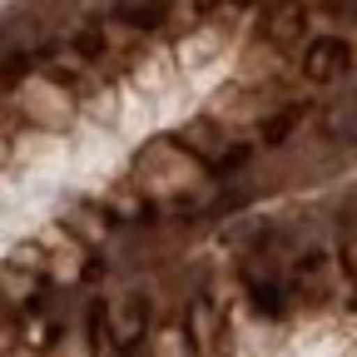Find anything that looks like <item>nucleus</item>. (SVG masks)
<instances>
[{
  "mask_svg": "<svg viewBox=\"0 0 357 357\" xmlns=\"http://www.w3.org/2000/svg\"><path fill=\"white\" fill-rule=\"evenodd\" d=\"M169 10V0H119V20L129 25H159Z\"/></svg>",
  "mask_w": 357,
  "mask_h": 357,
  "instance_id": "1",
  "label": "nucleus"
},
{
  "mask_svg": "<svg viewBox=\"0 0 357 357\" xmlns=\"http://www.w3.org/2000/svg\"><path fill=\"white\" fill-rule=\"evenodd\" d=\"M337 55H342V50H337V45H333V40H323V45H318V50H312V55H307V70H312V75H328V70L337 65Z\"/></svg>",
  "mask_w": 357,
  "mask_h": 357,
  "instance_id": "2",
  "label": "nucleus"
}]
</instances>
